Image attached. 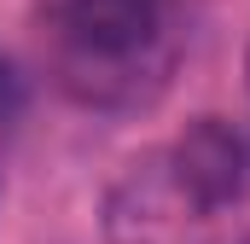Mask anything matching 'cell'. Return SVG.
<instances>
[{
	"label": "cell",
	"mask_w": 250,
	"mask_h": 244,
	"mask_svg": "<svg viewBox=\"0 0 250 244\" xmlns=\"http://www.w3.org/2000/svg\"><path fill=\"white\" fill-rule=\"evenodd\" d=\"M250 175V145L239 128H227L221 117H198L169 145V186L187 209H227Z\"/></svg>",
	"instance_id": "obj_2"
},
{
	"label": "cell",
	"mask_w": 250,
	"mask_h": 244,
	"mask_svg": "<svg viewBox=\"0 0 250 244\" xmlns=\"http://www.w3.org/2000/svg\"><path fill=\"white\" fill-rule=\"evenodd\" d=\"M41 41L59 87L87 111L151 105L181 53L175 0H47Z\"/></svg>",
	"instance_id": "obj_1"
},
{
	"label": "cell",
	"mask_w": 250,
	"mask_h": 244,
	"mask_svg": "<svg viewBox=\"0 0 250 244\" xmlns=\"http://www.w3.org/2000/svg\"><path fill=\"white\" fill-rule=\"evenodd\" d=\"M23 111V76L12 70V59L0 53V134L12 128V117Z\"/></svg>",
	"instance_id": "obj_3"
}]
</instances>
